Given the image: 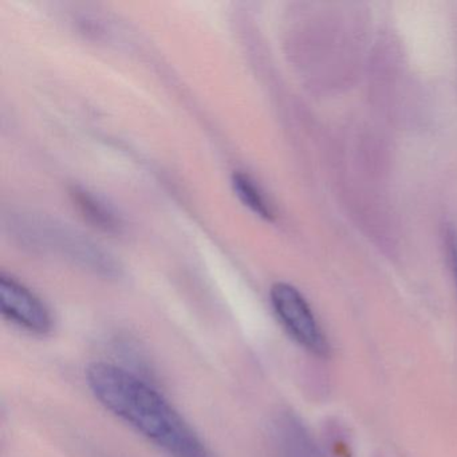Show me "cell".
<instances>
[{"instance_id": "cell-1", "label": "cell", "mask_w": 457, "mask_h": 457, "mask_svg": "<svg viewBox=\"0 0 457 457\" xmlns=\"http://www.w3.org/2000/svg\"><path fill=\"white\" fill-rule=\"evenodd\" d=\"M87 384L106 411L168 457H216L170 401L132 371L98 361L87 366Z\"/></svg>"}, {"instance_id": "cell-2", "label": "cell", "mask_w": 457, "mask_h": 457, "mask_svg": "<svg viewBox=\"0 0 457 457\" xmlns=\"http://www.w3.org/2000/svg\"><path fill=\"white\" fill-rule=\"evenodd\" d=\"M12 235L34 251L55 253L61 258L106 278L120 275V264L100 245L79 229L42 215L12 216Z\"/></svg>"}, {"instance_id": "cell-3", "label": "cell", "mask_w": 457, "mask_h": 457, "mask_svg": "<svg viewBox=\"0 0 457 457\" xmlns=\"http://www.w3.org/2000/svg\"><path fill=\"white\" fill-rule=\"evenodd\" d=\"M272 309L288 336L307 352L320 358L330 355V344L301 291L285 282L270 290Z\"/></svg>"}, {"instance_id": "cell-4", "label": "cell", "mask_w": 457, "mask_h": 457, "mask_svg": "<svg viewBox=\"0 0 457 457\" xmlns=\"http://www.w3.org/2000/svg\"><path fill=\"white\" fill-rule=\"evenodd\" d=\"M0 309L4 318L23 330L37 336L52 331L53 318L46 304L22 283L12 277H0Z\"/></svg>"}, {"instance_id": "cell-5", "label": "cell", "mask_w": 457, "mask_h": 457, "mask_svg": "<svg viewBox=\"0 0 457 457\" xmlns=\"http://www.w3.org/2000/svg\"><path fill=\"white\" fill-rule=\"evenodd\" d=\"M71 199L77 210L93 226L109 234H119L122 229V220L116 211L100 196L81 187H74L71 191Z\"/></svg>"}, {"instance_id": "cell-6", "label": "cell", "mask_w": 457, "mask_h": 457, "mask_svg": "<svg viewBox=\"0 0 457 457\" xmlns=\"http://www.w3.org/2000/svg\"><path fill=\"white\" fill-rule=\"evenodd\" d=\"M232 188L237 194V199L243 203V205L253 211L259 218L264 220H274L275 211L270 202H267L262 189L256 186L255 181L248 175L242 172H235L232 176Z\"/></svg>"}, {"instance_id": "cell-7", "label": "cell", "mask_w": 457, "mask_h": 457, "mask_svg": "<svg viewBox=\"0 0 457 457\" xmlns=\"http://www.w3.org/2000/svg\"><path fill=\"white\" fill-rule=\"evenodd\" d=\"M448 250L451 256L452 272H453L454 282L457 286V232L454 229H449L448 235Z\"/></svg>"}]
</instances>
